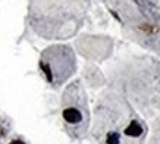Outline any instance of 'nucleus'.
Returning a JSON list of instances; mask_svg holds the SVG:
<instances>
[{"label":"nucleus","instance_id":"obj_1","mask_svg":"<svg viewBox=\"0 0 160 144\" xmlns=\"http://www.w3.org/2000/svg\"><path fill=\"white\" fill-rule=\"evenodd\" d=\"M62 116L65 119V122L69 125H77L82 121V113L78 111L77 107H66V109H63Z\"/></svg>","mask_w":160,"mask_h":144},{"label":"nucleus","instance_id":"obj_2","mask_svg":"<svg viewBox=\"0 0 160 144\" xmlns=\"http://www.w3.org/2000/svg\"><path fill=\"white\" fill-rule=\"evenodd\" d=\"M123 132H125L128 137H140V135L142 134V128H141V125L138 124V122L132 121L131 124L125 128V131H123Z\"/></svg>","mask_w":160,"mask_h":144},{"label":"nucleus","instance_id":"obj_3","mask_svg":"<svg viewBox=\"0 0 160 144\" xmlns=\"http://www.w3.org/2000/svg\"><path fill=\"white\" fill-rule=\"evenodd\" d=\"M40 68L43 69L44 75H46V78H47V81H49V82L53 81V72H52V68H50V65H47L46 62H40Z\"/></svg>","mask_w":160,"mask_h":144},{"label":"nucleus","instance_id":"obj_4","mask_svg":"<svg viewBox=\"0 0 160 144\" xmlns=\"http://www.w3.org/2000/svg\"><path fill=\"white\" fill-rule=\"evenodd\" d=\"M106 143L107 144H119V134H118V132H110V134H107Z\"/></svg>","mask_w":160,"mask_h":144},{"label":"nucleus","instance_id":"obj_5","mask_svg":"<svg viewBox=\"0 0 160 144\" xmlns=\"http://www.w3.org/2000/svg\"><path fill=\"white\" fill-rule=\"evenodd\" d=\"M9 144H25L24 141H21V140H13V141H10Z\"/></svg>","mask_w":160,"mask_h":144}]
</instances>
